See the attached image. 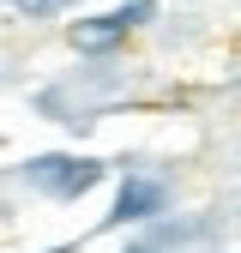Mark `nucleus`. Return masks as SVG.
<instances>
[{"instance_id":"39448f33","label":"nucleus","mask_w":241,"mask_h":253,"mask_svg":"<svg viewBox=\"0 0 241 253\" xmlns=\"http://www.w3.org/2000/svg\"><path fill=\"white\" fill-rule=\"evenodd\" d=\"M133 253H145V247H133Z\"/></svg>"},{"instance_id":"7ed1b4c3","label":"nucleus","mask_w":241,"mask_h":253,"mask_svg":"<svg viewBox=\"0 0 241 253\" xmlns=\"http://www.w3.org/2000/svg\"><path fill=\"white\" fill-rule=\"evenodd\" d=\"M157 199H163V193H157L151 181H127V187H120V199H115V217H109V223H133V217H145Z\"/></svg>"},{"instance_id":"f257e3e1","label":"nucleus","mask_w":241,"mask_h":253,"mask_svg":"<svg viewBox=\"0 0 241 253\" xmlns=\"http://www.w3.org/2000/svg\"><path fill=\"white\" fill-rule=\"evenodd\" d=\"M24 175L37 181L48 199H79V193H90V187L103 181V163H90V157H37Z\"/></svg>"},{"instance_id":"20e7f679","label":"nucleus","mask_w":241,"mask_h":253,"mask_svg":"<svg viewBox=\"0 0 241 253\" xmlns=\"http://www.w3.org/2000/svg\"><path fill=\"white\" fill-rule=\"evenodd\" d=\"M12 6H18V12H30V18H54L67 0H12Z\"/></svg>"},{"instance_id":"f03ea898","label":"nucleus","mask_w":241,"mask_h":253,"mask_svg":"<svg viewBox=\"0 0 241 253\" xmlns=\"http://www.w3.org/2000/svg\"><path fill=\"white\" fill-rule=\"evenodd\" d=\"M145 18V6H120V12H97V18H79L73 24V48L79 54H109L127 42V30Z\"/></svg>"}]
</instances>
